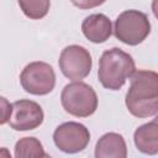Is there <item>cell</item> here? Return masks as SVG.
<instances>
[{"label":"cell","instance_id":"obj_7","mask_svg":"<svg viewBox=\"0 0 158 158\" xmlns=\"http://www.w3.org/2000/svg\"><path fill=\"white\" fill-rule=\"evenodd\" d=\"M57 148L64 153H78L86 148L90 142L89 130L79 122L69 121L59 125L53 132Z\"/></svg>","mask_w":158,"mask_h":158},{"label":"cell","instance_id":"obj_9","mask_svg":"<svg viewBox=\"0 0 158 158\" xmlns=\"http://www.w3.org/2000/svg\"><path fill=\"white\" fill-rule=\"evenodd\" d=\"M83 35L93 43L106 42L112 33V23L104 14H93L86 16L81 23Z\"/></svg>","mask_w":158,"mask_h":158},{"label":"cell","instance_id":"obj_5","mask_svg":"<svg viewBox=\"0 0 158 158\" xmlns=\"http://www.w3.org/2000/svg\"><path fill=\"white\" fill-rule=\"evenodd\" d=\"M20 83L22 89L32 95H47L56 85V73L46 62H31L21 74Z\"/></svg>","mask_w":158,"mask_h":158},{"label":"cell","instance_id":"obj_8","mask_svg":"<svg viewBox=\"0 0 158 158\" xmlns=\"http://www.w3.org/2000/svg\"><path fill=\"white\" fill-rule=\"evenodd\" d=\"M44 114L40 104L21 99L12 102V110L9 125L15 131H30L40 127L43 122Z\"/></svg>","mask_w":158,"mask_h":158},{"label":"cell","instance_id":"obj_12","mask_svg":"<svg viewBox=\"0 0 158 158\" xmlns=\"http://www.w3.org/2000/svg\"><path fill=\"white\" fill-rule=\"evenodd\" d=\"M16 158H42L48 157L42 143L35 137H22L15 144Z\"/></svg>","mask_w":158,"mask_h":158},{"label":"cell","instance_id":"obj_17","mask_svg":"<svg viewBox=\"0 0 158 158\" xmlns=\"http://www.w3.org/2000/svg\"><path fill=\"white\" fill-rule=\"evenodd\" d=\"M153 122H154V123H157V125H158V114H156V117H154V118H153Z\"/></svg>","mask_w":158,"mask_h":158},{"label":"cell","instance_id":"obj_15","mask_svg":"<svg viewBox=\"0 0 158 158\" xmlns=\"http://www.w3.org/2000/svg\"><path fill=\"white\" fill-rule=\"evenodd\" d=\"M1 105H2V115H1V120H0V123L4 125L6 122H9V114H6V111H10L12 110V104L10 105L5 98H1Z\"/></svg>","mask_w":158,"mask_h":158},{"label":"cell","instance_id":"obj_10","mask_svg":"<svg viewBox=\"0 0 158 158\" xmlns=\"http://www.w3.org/2000/svg\"><path fill=\"white\" fill-rule=\"evenodd\" d=\"M96 158H126L127 146L120 133L107 132L102 135L95 146Z\"/></svg>","mask_w":158,"mask_h":158},{"label":"cell","instance_id":"obj_14","mask_svg":"<svg viewBox=\"0 0 158 158\" xmlns=\"http://www.w3.org/2000/svg\"><path fill=\"white\" fill-rule=\"evenodd\" d=\"M70 1L74 6H77L79 9H83V10H86V9H93V7L100 6L106 0H70Z\"/></svg>","mask_w":158,"mask_h":158},{"label":"cell","instance_id":"obj_3","mask_svg":"<svg viewBox=\"0 0 158 158\" xmlns=\"http://www.w3.org/2000/svg\"><path fill=\"white\" fill-rule=\"evenodd\" d=\"M60 102L69 115L75 117H89L98 109V95L89 84L77 80L63 88Z\"/></svg>","mask_w":158,"mask_h":158},{"label":"cell","instance_id":"obj_6","mask_svg":"<svg viewBox=\"0 0 158 158\" xmlns=\"http://www.w3.org/2000/svg\"><path fill=\"white\" fill-rule=\"evenodd\" d=\"M58 65L65 78L73 81L81 80L88 77L91 70V54L83 46L70 44L62 49Z\"/></svg>","mask_w":158,"mask_h":158},{"label":"cell","instance_id":"obj_2","mask_svg":"<svg viewBox=\"0 0 158 158\" xmlns=\"http://www.w3.org/2000/svg\"><path fill=\"white\" fill-rule=\"evenodd\" d=\"M135 72L136 65L133 58L117 47L105 51L100 57L98 78L105 89H121Z\"/></svg>","mask_w":158,"mask_h":158},{"label":"cell","instance_id":"obj_11","mask_svg":"<svg viewBox=\"0 0 158 158\" xmlns=\"http://www.w3.org/2000/svg\"><path fill=\"white\" fill-rule=\"evenodd\" d=\"M137 149L144 154H158V125L152 122L139 126L133 133Z\"/></svg>","mask_w":158,"mask_h":158},{"label":"cell","instance_id":"obj_4","mask_svg":"<svg viewBox=\"0 0 158 158\" xmlns=\"http://www.w3.org/2000/svg\"><path fill=\"white\" fill-rule=\"evenodd\" d=\"M114 33L115 37L122 43L137 46L151 33L149 19L142 11L126 10L117 16L114 26Z\"/></svg>","mask_w":158,"mask_h":158},{"label":"cell","instance_id":"obj_1","mask_svg":"<svg viewBox=\"0 0 158 158\" xmlns=\"http://www.w3.org/2000/svg\"><path fill=\"white\" fill-rule=\"evenodd\" d=\"M128 112L138 118L158 114V73L139 69L131 75L125 99Z\"/></svg>","mask_w":158,"mask_h":158},{"label":"cell","instance_id":"obj_13","mask_svg":"<svg viewBox=\"0 0 158 158\" xmlns=\"http://www.w3.org/2000/svg\"><path fill=\"white\" fill-rule=\"evenodd\" d=\"M22 12L31 20L43 19L51 7V0H17Z\"/></svg>","mask_w":158,"mask_h":158},{"label":"cell","instance_id":"obj_16","mask_svg":"<svg viewBox=\"0 0 158 158\" xmlns=\"http://www.w3.org/2000/svg\"><path fill=\"white\" fill-rule=\"evenodd\" d=\"M152 11L153 15L158 19V0H152Z\"/></svg>","mask_w":158,"mask_h":158}]
</instances>
